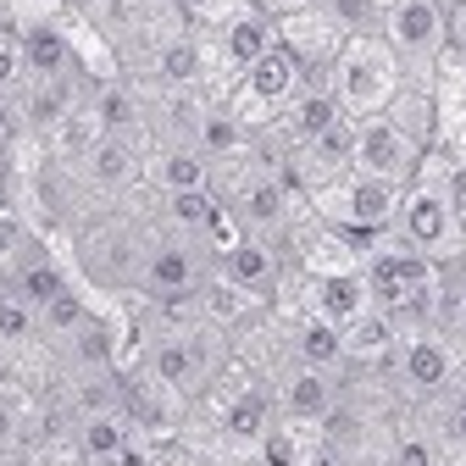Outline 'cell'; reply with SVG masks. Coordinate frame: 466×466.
<instances>
[{
	"instance_id": "cell-1",
	"label": "cell",
	"mask_w": 466,
	"mask_h": 466,
	"mask_svg": "<svg viewBox=\"0 0 466 466\" xmlns=\"http://www.w3.org/2000/svg\"><path fill=\"white\" fill-rule=\"evenodd\" d=\"M333 100L344 116H378L394 106L400 95V62H394V50L378 39V34H350L333 56Z\"/></svg>"
},
{
	"instance_id": "cell-2",
	"label": "cell",
	"mask_w": 466,
	"mask_h": 466,
	"mask_svg": "<svg viewBox=\"0 0 466 466\" xmlns=\"http://www.w3.org/2000/svg\"><path fill=\"white\" fill-rule=\"evenodd\" d=\"M394 222H400V233H405V245L422 250V256H450V250H461V211H455L450 178H417V184H405Z\"/></svg>"
},
{
	"instance_id": "cell-3",
	"label": "cell",
	"mask_w": 466,
	"mask_h": 466,
	"mask_svg": "<svg viewBox=\"0 0 466 466\" xmlns=\"http://www.w3.org/2000/svg\"><path fill=\"white\" fill-rule=\"evenodd\" d=\"M400 184H383V178H367V172H350V178L317 189V211L328 228H344V233H383L394 217H400Z\"/></svg>"
},
{
	"instance_id": "cell-4",
	"label": "cell",
	"mask_w": 466,
	"mask_h": 466,
	"mask_svg": "<svg viewBox=\"0 0 466 466\" xmlns=\"http://www.w3.org/2000/svg\"><path fill=\"white\" fill-rule=\"evenodd\" d=\"M383 45L394 50V62L433 67L450 45V6L444 0H394L383 12Z\"/></svg>"
},
{
	"instance_id": "cell-5",
	"label": "cell",
	"mask_w": 466,
	"mask_h": 466,
	"mask_svg": "<svg viewBox=\"0 0 466 466\" xmlns=\"http://www.w3.org/2000/svg\"><path fill=\"white\" fill-rule=\"evenodd\" d=\"M300 95V62H295V50L289 45H278V50H267L261 62L250 67V73H239V89H233V116H239L245 128H256V123H272V116Z\"/></svg>"
},
{
	"instance_id": "cell-6",
	"label": "cell",
	"mask_w": 466,
	"mask_h": 466,
	"mask_svg": "<svg viewBox=\"0 0 466 466\" xmlns=\"http://www.w3.org/2000/svg\"><path fill=\"white\" fill-rule=\"evenodd\" d=\"M422 167V139H411L389 111L378 116H361L356 123V167L350 172H367V178H383V184H411Z\"/></svg>"
},
{
	"instance_id": "cell-7",
	"label": "cell",
	"mask_w": 466,
	"mask_h": 466,
	"mask_svg": "<svg viewBox=\"0 0 466 466\" xmlns=\"http://www.w3.org/2000/svg\"><path fill=\"white\" fill-rule=\"evenodd\" d=\"M350 167H356V116H339L333 128H322L311 145L295 150V172L311 189H328V184L350 178Z\"/></svg>"
},
{
	"instance_id": "cell-8",
	"label": "cell",
	"mask_w": 466,
	"mask_h": 466,
	"mask_svg": "<svg viewBox=\"0 0 466 466\" xmlns=\"http://www.w3.org/2000/svg\"><path fill=\"white\" fill-rule=\"evenodd\" d=\"M139 289L150 300H189L200 289V261L189 245H156L139 267Z\"/></svg>"
},
{
	"instance_id": "cell-9",
	"label": "cell",
	"mask_w": 466,
	"mask_h": 466,
	"mask_svg": "<svg viewBox=\"0 0 466 466\" xmlns=\"http://www.w3.org/2000/svg\"><path fill=\"white\" fill-rule=\"evenodd\" d=\"M283 39H278V23L261 12V6H239L228 23H222V62L233 67V73H250L267 50H278Z\"/></svg>"
},
{
	"instance_id": "cell-10",
	"label": "cell",
	"mask_w": 466,
	"mask_h": 466,
	"mask_svg": "<svg viewBox=\"0 0 466 466\" xmlns=\"http://www.w3.org/2000/svg\"><path fill=\"white\" fill-rule=\"evenodd\" d=\"M372 311V289H367V272H322L317 289H311V317L333 322L339 333Z\"/></svg>"
},
{
	"instance_id": "cell-11",
	"label": "cell",
	"mask_w": 466,
	"mask_h": 466,
	"mask_svg": "<svg viewBox=\"0 0 466 466\" xmlns=\"http://www.w3.org/2000/svg\"><path fill=\"white\" fill-rule=\"evenodd\" d=\"M339 116H344V111H339L333 89H328V84H311V89H300L295 100L278 111V128H283V139H289V145L300 150V145H311L322 128H333Z\"/></svg>"
},
{
	"instance_id": "cell-12",
	"label": "cell",
	"mask_w": 466,
	"mask_h": 466,
	"mask_svg": "<svg viewBox=\"0 0 466 466\" xmlns=\"http://www.w3.org/2000/svg\"><path fill=\"white\" fill-rule=\"evenodd\" d=\"M217 278H228V283H239L245 295L267 300L272 283H278V256H272V245H261V239H239V245H228V250L217 256Z\"/></svg>"
},
{
	"instance_id": "cell-13",
	"label": "cell",
	"mask_w": 466,
	"mask_h": 466,
	"mask_svg": "<svg viewBox=\"0 0 466 466\" xmlns=\"http://www.w3.org/2000/svg\"><path fill=\"white\" fill-rule=\"evenodd\" d=\"M333 405H339V389H333L328 372L295 367V372L283 378V411H289V422H328Z\"/></svg>"
},
{
	"instance_id": "cell-14",
	"label": "cell",
	"mask_w": 466,
	"mask_h": 466,
	"mask_svg": "<svg viewBox=\"0 0 466 466\" xmlns=\"http://www.w3.org/2000/svg\"><path fill=\"white\" fill-rule=\"evenodd\" d=\"M400 372H405V383H411V389H428L433 394L455 372V350L439 333H417V339H405V350H400Z\"/></svg>"
},
{
	"instance_id": "cell-15",
	"label": "cell",
	"mask_w": 466,
	"mask_h": 466,
	"mask_svg": "<svg viewBox=\"0 0 466 466\" xmlns=\"http://www.w3.org/2000/svg\"><path fill=\"white\" fill-rule=\"evenodd\" d=\"M23 67L28 78H67L73 73V39L56 23H28L23 34Z\"/></svg>"
},
{
	"instance_id": "cell-16",
	"label": "cell",
	"mask_w": 466,
	"mask_h": 466,
	"mask_svg": "<svg viewBox=\"0 0 466 466\" xmlns=\"http://www.w3.org/2000/svg\"><path fill=\"white\" fill-rule=\"evenodd\" d=\"M84 172H89V184L116 195V189H128L139 178V150L128 145V134H106L89 156H84Z\"/></svg>"
},
{
	"instance_id": "cell-17",
	"label": "cell",
	"mask_w": 466,
	"mask_h": 466,
	"mask_svg": "<svg viewBox=\"0 0 466 466\" xmlns=\"http://www.w3.org/2000/svg\"><path fill=\"white\" fill-rule=\"evenodd\" d=\"M239 217L245 228H256V233H272V228H283L289 222V189H283V178H272V172H256V178L239 189Z\"/></svg>"
},
{
	"instance_id": "cell-18",
	"label": "cell",
	"mask_w": 466,
	"mask_h": 466,
	"mask_svg": "<svg viewBox=\"0 0 466 466\" xmlns=\"http://www.w3.org/2000/svg\"><path fill=\"white\" fill-rule=\"evenodd\" d=\"M150 184L161 195H184V189H211V161L195 145H172L150 161Z\"/></svg>"
},
{
	"instance_id": "cell-19",
	"label": "cell",
	"mask_w": 466,
	"mask_h": 466,
	"mask_svg": "<svg viewBox=\"0 0 466 466\" xmlns=\"http://www.w3.org/2000/svg\"><path fill=\"white\" fill-rule=\"evenodd\" d=\"M128 444H134V422H128L123 411H95V417L78 422V455L95 461V466L116 461Z\"/></svg>"
},
{
	"instance_id": "cell-20",
	"label": "cell",
	"mask_w": 466,
	"mask_h": 466,
	"mask_svg": "<svg viewBox=\"0 0 466 466\" xmlns=\"http://www.w3.org/2000/svg\"><path fill=\"white\" fill-rule=\"evenodd\" d=\"M156 78L167 89H195L206 78V50H200V39H189V34L161 39V50H156Z\"/></svg>"
},
{
	"instance_id": "cell-21",
	"label": "cell",
	"mask_w": 466,
	"mask_h": 466,
	"mask_svg": "<svg viewBox=\"0 0 466 466\" xmlns=\"http://www.w3.org/2000/svg\"><path fill=\"white\" fill-rule=\"evenodd\" d=\"M389 350H394V317L378 306L344 328V361H383Z\"/></svg>"
},
{
	"instance_id": "cell-22",
	"label": "cell",
	"mask_w": 466,
	"mask_h": 466,
	"mask_svg": "<svg viewBox=\"0 0 466 466\" xmlns=\"http://www.w3.org/2000/svg\"><path fill=\"white\" fill-rule=\"evenodd\" d=\"M62 289H67V278H62V267H56V261H45V256H23L17 267H12V295L17 300H28L34 311L39 306H50L56 295H62Z\"/></svg>"
},
{
	"instance_id": "cell-23",
	"label": "cell",
	"mask_w": 466,
	"mask_h": 466,
	"mask_svg": "<svg viewBox=\"0 0 466 466\" xmlns=\"http://www.w3.org/2000/svg\"><path fill=\"white\" fill-rule=\"evenodd\" d=\"M295 356H300V367L333 372V367L344 361V333H339L333 322H322V317H306V322L295 328Z\"/></svg>"
},
{
	"instance_id": "cell-24",
	"label": "cell",
	"mask_w": 466,
	"mask_h": 466,
	"mask_svg": "<svg viewBox=\"0 0 466 466\" xmlns=\"http://www.w3.org/2000/svg\"><path fill=\"white\" fill-rule=\"evenodd\" d=\"M67 111H78V106H73V89H67V78H34V89H28V106H23V123H28V128H39V134H56V123H62Z\"/></svg>"
},
{
	"instance_id": "cell-25",
	"label": "cell",
	"mask_w": 466,
	"mask_h": 466,
	"mask_svg": "<svg viewBox=\"0 0 466 466\" xmlns=\"http://www.w3.org/2000/svg\"><path fill=\"white\" fill-rule=\"evenodd\" d=\"M195 150L211 161V156H239L245 150V123L233 111H200L195 123Z\"/></svg>"
},
{
	"instance_id": "cell-26",
	"label": "cell",
	"mask_w": 466,
	"mask_h": 466,
	"mask_svg": "<svg viewBox=\"0 0 466 466\" xmlns=\"http://www.w3.org/2000/svg\"><path fill=\"white\" fill-rule=\"evenodd\" d=\"M222 428H228V439H245V444L267 439V394L261 389H239L222 405Z\"/></svg>"
},
{
	"instance_id": "cell-27",
	"label": "cell",
	"mask_w": 466,
	"mask_h": 466,
	"mask_svg": "<svg viewBox=\"0 0 466 466\" xmlns=\"http://www.w3.org/2000/svg\"><path fill=\"white\" fill-rule=\"evenodd\" d=\"M200 311H206V322L228 328V322H239V317L256 311V295H245V289L228 283V278H211V283L200 289Z\"/></svg>"
},
{
	"instance_id": "cell-28",
	"label": "cell",
	"mask_w": 466,
	"mask_h": 466,
	"mask_svg": "<svg viewBox=\"0 0 466 466\" xmlns=\"http://www.w3.org/2000/svg\"><path fill=\"white\" fill-rule=\"evenodd\" d=\"M50 139H56V156H67V161H84V156H89V150L106 139V128L95 123V111L84 106V111H67L62 123H56V134H50Z\"/></svg>"
},
{
	"instance_id": "cell-29",
	"label": "cell",
	"mask_w": 466,
	"mask_h": 466,
	"mask_svg": "<svg viewBox=\"0 0 466 466\" xmlns=\"http://www.w3.org/2000/svg\"><path fill=\"white\" fill-rule=\"evenodd\" d=\"M89 111H95V123H100L106 134H128V128L139 123V106H134V95H128L123 84H106V89L89 100Z\"/></svg>"
},
{
	"instance_id": "cell-30",
	"label": "cell",
	"mask_w": 466,
	"mask_h": 466,
	"mask_svg": "<svg viewBox=\"0 0 466 466\" xmlns=\"http://www.w3.org/2000/svg\"><path fill=\"white\" fill-rule=\"evenodd\" d=\"M217 211H222V206H217V195H211V189H184V195H167V217L178 222V228H189V233H206Z\"/></svg>"
},
{
	"instance_id": "cell-31",
	"label": "cell",
	"mask_w": 466,
	"mask_h": 466,
	"mask_svg": "<svg viewBox=\"0 0 466 466\" xmlns=\"http://www.w3.org/2000/svg\"><path fill=\"white\" fill-rule=\"evenodd\" d=\"M39 328V311L28 300L12 295V283L0 289V344H28V333Z\"/></svg>"
},
{
	"instance_id": "cell-32",
	"label": "cell",
	"mask_w": 466,
	"mask_h": 466,
	"mask_svg": "<svg viewBox=\"0 0 466 466\" xmlns=\"http://www.w3.org/2000/svg\"><path fill=\"white\" fill-rule=\"evenodd\" d=\"M39 322H45L50 333H78V328L89 322V306H84L78 289H62L50 306H39Z\"/></svg>"
},
{
	"instance_id": "cell-33",
	"label": "cell",
	"mask_w": 466,
	"mask_h": 466,
	"mask_svg": "<svg viewBox=\"0 0 466 466\" xmlns=\"http://www.w3.org/2000/svg\"><path fill=\"white\" fill-rule=\"evenodd\" d=\"M28 250H34V239H28L23 217H17L12 206H0V261H6V267H17Z\"/></svg>"
},
{
	"instance_id": "cell-34",
	"label": "cell",
	"mask_w": 466,
	"mask_h": 466,
	"mask_svg": "<svg viewBox=\"0 0 466 466\" xmlns=\"http://www.w3.org/2000/svg\"><path fill=\"white\" fill-rule=\"evenodd\" d=\"M389 466H444V461H439V444L428 433H400Z\"/></svg>"
},
{
	"instance_id": "cell-35",
	"label": "cell",
	"mask_w": 466,
	"mask_h": 466,
	"mask_svg": "<svg viewBox=\"0 0 466 466\" xmlns=\"http://www.w3.org/2000/svg\"><path fill=\"white\" fill-rule=\"evenodd\" d=\"M23 39L12 34V28H0V100H6L17 84H23Z\"/></svg>"
},
{
	"instance_id": "cell-36",
	"label": "cell",
	"mask_w": 466,
	"mask_h": 466,
	"mask_svg": "<svg viewBox=\"0 0 466 466\" xmlns=\"http://www.w3.org/2000/svg\"><path fill=\"white\" fill-rule=\"evenodd\" d=\"M172 6H178V12H184L189 23H217V17L228 23L233 12H239V6H233V0H172Z\"/></svg>"
},
{
	"instance_id": "cell-37",
	"label": "cell",
	"mask_w": 466,
	"mask_h": 466,
	"mask_svg": "<svg viewBox=\"0 0 466 466\" xmlns=\"http://www.w3.org/2000/svg\"><path fill=\"white\" fill-rule=\"evenodd\" d=\"M317 0H261V12L267 17H295V12H311Z\"/></svg>"
},
{
	"instance_id": "cell-38",
	"label": "cell",
	"mask_w": 466,
	"mask_h": 466,
	"mask_svg": "<svg viewBox=\"0 0 466 466\" xmlns=\"http://www.w3.org/2000/svg\"><path fill=\"white\" fill-rule=\"evenodd\" d=\"M106 466H156V461H150V450H145V444L134 439V444H128L123 455H116V461H106Z\"/></svg>"
},
{
	"instance_id": "cell-39",
	"label": "cell",
	"mask_w": 466,
	"mask_h": 466,
	"mask_svg": "<svg viewBox=\"0 0 466 466\" xmlns=\"http://www.w3.org/2000/svg\"><path fill=\"white\" fill-rule=\"evenodd\" d=\"M12 439H17V405L0 400V444H12Z\"/></svg>"
},
{
	"instance_id": "cell-40",
	"label": "cell",
	"mask_w": 466,
	"mask_h": 466,
	"mask_svg": "<svg viewBox=\"0 0 466 466\" xmlns=\"http://www.w3.org/2000/svg\"><path fill=\"white\" fill-rule=\"evenodd\" d=\"M17 6H23V12H34V23H45L39 12H50V6H56V0H17Z\"/></svg>"
},
{
	"instance_id": "cell-41",
	"label": "cell",
	"mask_w": 466,
	"mask_h": 466,
	"mask_svg": "<svg viewBox=\"0 0 466 466\" xmlns=\"http://www.w3.org/2000/svg\"><path fill=\"white\" fill-rule=\"evenodd\" d=\"M6 184H12V161H6V150H0V206H6Z\"/></svg>"
},
{
	"instance_id": "cell-42",
	"label": "cell",
	"mask_w": 466,
	"mask_h": 466,
	"mask_svg": "<svg viewBox=\"0 0 466 466\" xmlns=\"http://www.w3.org/2000/svg\"><path fill=\"white\" fill-rule=\"evenodd\" d=\"M6 139H12V111L0 106V150H6Z\"/></svg>"
},
{
	"instance_id": "cell-43",
	"label": "cell",
	"mask_w": 466,
	"mask_h": 466,
	"mask_svg": "<svg viewBox=\"0 0 466 466\" xmlns=\"http://www.w3.org/2000/svg\"><path fill=\"white\" fill-rule=\"evenodd\" d=\"M455 45H461V62H466V17H461V34H455Z\"/></svg>"
},
{
	"instance_id": "cell-44",
	"label": "cell",
	"mask_w": 466,
	"mask_h": 466,
	"mask_svg": "<svg viewBox=\"0 0 466 466\" xmlns=\"http://www.w3.org/2000/svg\"><path fill=\"white\" fill-rule=\"evenodd\" d=\"M367 6H372V12H389V6H394V0H367Z\"/></svg>"
}]
</instances>
